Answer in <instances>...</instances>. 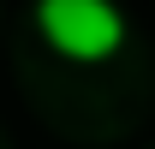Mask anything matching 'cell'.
<instances>
[{
	"label": "cell",
	"mask_w": 155,
	"mask_h": 149,
	"mask_svg": "<svg viewBox=\"0 0 155 149\" xmlns=\"http://www.w3.org/2000/svg\"><path fill=\"white\" fill-rule=\"evenodd\" d=\"M30 18H36V36L60 60H78V66H96L119 54L125 42V12L114 0H36Z\"/></svg>",
	"instance_id": "obj_1"
}]
</instances>
